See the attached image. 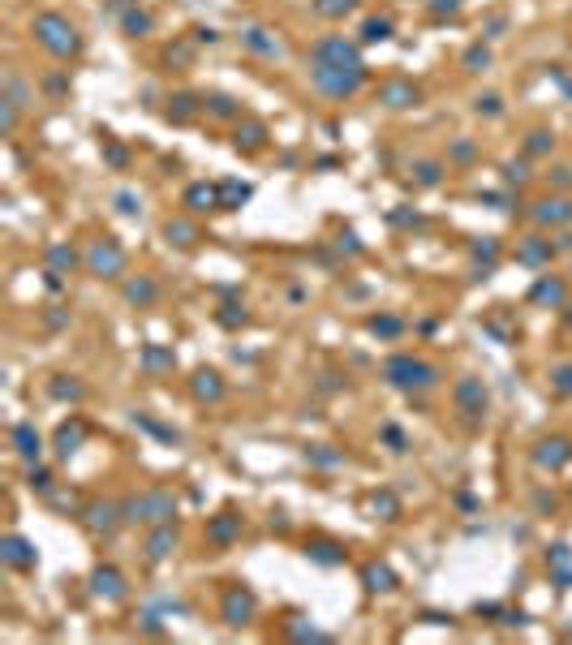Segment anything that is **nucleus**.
<instances>
[{
    "label": "nucleus",
    "mask_w": 572,
    "mask_h": 645,
    "mask_svg": "<svg viewBox=\"0 0 572 645\" xmlns=\"http://www.w3.org/2000/svg\"><path fill=\"white\" fill-rule=\"evenodd\" d=\"M551 254H555V245L551 241H542V237H530V245H521V258L525 267H542V262H551Z\"/></svg>",
    "instance_id": "a878e982"
},
{
    "label": "nucleus",
    "mask_w": 572,
    "mask_h": 645,
    "mask_svg": "<svg viewBox=\"0 0 572 645\" xmlns=\"http://www.w3.org/2000/svg\"><path fill=\"white\" fill-rule=\"evenodd\" d=\"M86 267H91V276H99V280H117L125 272V250L112 237H99L86 250Z\"/></svg>",
    "instance_id": "39448f33"
},
{
    "label": "nucleus",
    "mask_w": 572,
    "mask_h": 645,
    "mask_svg": "<svg viewBox=\"0 0 572 645\" xmlns=\"http://www.w3.org/2000/svg\"><path fill=\"white\" fill-rule=\"evenodd\" d=\"M293 637H297V641H323L327 632H319L315 624H310V628H305V624H297V628H293Z\"/></svg>",
    "instance_id": "3c124183"
},
{
    "label": "nucleus",
    "mask_w": 572,
    "mask_h": 645,
    "mask_svg": "<svg viewBox=\"0 0 572 645\" xmlns=\"http://www.w3.org/2000/svg\"><path fill=\"white\" fill-rule=\"evenodd\" d=\"M91 585H95V594L108 598V603L125 598V576H121L117 568H95V572H91Z\"/></svg>",
    "instance_id": "dca6fc26"
},
{
    "label": "nucleus",
    "mask_w": 572,
    "mask_h": 645,
    "mask_svg": "<svg viewBox=\"0 0 572 645\" xmlns=\"http://www.w3.org/2000/svg\"><path fill=\"white\" fill-rule=\"evenodd\" d=\"M241 43L254 52V57H263V61H280V57H284V43H280L272 30H263V26H245V30H241Z\"/></svg>",
    "instance_id": "9d476101"
},
{
    "label": "nucleus",
    "mask_w": 572,
    "mask_h": 645,
    "mask_svg": "<svg viewBox=\"0 0 572 645\" xmlns=\"http://www.w3.org/2000/svg\"><path fill=\"white\" fill-rule=\"evenodd\" d=\"M474 254H478V258H486V262H495V254H499V250H495V241L486 237L482 245H474Z\"/></svg>",
    "instance_id": "864d4df0"
},
{
    "label": "nucleus",
    "mask_w": 572,
    "mask_h": 645,
    "mask_svg": "<svg viewBox=\"0 0 572 645\" xmlns=\"http://www.w3.org/2000/svg\"><path fill=\"white\" fill-rule=\"evenodd\" d=\"M52 396H57V400H78L82 396V383H65V379H57V383H52Z\"/></svg>",
    "instance_id": "37998d69"
},
{
    "label": "nucleus",
    "mask_w": 572,
    "mask_h": 645,
    "mask_svg": "<svg viewBox=\"0 0 572 645\" xmlns=\"http://www.w3.org/2000/svg\"><path fill=\"white\" fill-rule=\"evenodd\" d=\"M370 508H375V512H383V521H396V516H400V504H396V495H392V491H379V495L370 499Z\"/></svg>",
    "instance_id": "e433bc0d"
},
{
    "label": "nucleus",
    "mask_w": 572,
    "mask_h": 645,
    "mask_svg": "<svg viewBox=\"0 0 572 645\" xmlns=\"http://www.w3.org/2000/svg\"><path fill=\"white\" fill-rule=\"evenodd\" d=\"M361 581H366L370 594H392V589H396V572L387 564H366V568H361Z\"/></svg>",
    "instance_id": "aec40b11"
},
{
    "label": "nucleus",
    "mask_w": 572,
    "mask_h": 645,
    "mask_svg": "<svg viewBox=\"0 0 572 645\" xmlns=\"http://www.w3.org/2000/svg\"><path fill=\"white\" fill-rule=\"evenodd\" d=\"M142 361H146V370H173V353H164V349H146L142 353Z\"/></svg>",
    "instance_id": "a19ab883"
},
{
    "label": "nucleus",
    "mask_w": 572,
    "mask_h": 645,
    "mask_svg": "<svg viewBox=\"0 0 572 645\" xmlns=\"http://www.w3.org/2000/svg\"><path fill=\"white\" fill-rule=\"evenodd\" d=\"M383 439L392 443V452H404V448H409V443H404V435H400L396 426H383Z\"/></svg>",
    "instance_id": "8fccbe9b"
},
{
    "label": "nucleus",
    "mask_w": 572,
    "mask_h": 645,
    "mask_svg": "<svg viewBox=\"0 0 572 645\" xmlns=\"http://www.w3.org/2000/svg\"><path fill=\"white\" fill-rule=\"evenodd\" d=\"M164 237L177 241V245H194V241H198V228L185 224V220H168V224H164Z\"/></svg>",
    "instance_id": "cd10ccee"
},
{
    "label": "nucleus",
    "mask_w": 572,
    "mask_h": 645,
    "mask_svg": "<svg viewBox=\"0 0 572 645\" xmlns=\"http://www.w3.org/2000/svg\"><path fill=\"white\" fill-rule=\"evenodd\" d=\"M568 327H572V306H568Z\"/></svg>",
    "instance_id": "052dcab7"
},
{
    "label": "nucleus",
    "mask_w": 572,
    "mask_h": 645,
    "mask_svg": "<svg viewBox=\"0 0 572 645\" xmlns=\"http://www.w3.org/2000/svg\"><path fill=\"white\" fill-rule=\"evenodd\" d=\"M305 555L315 559V564H323V568L344 564V547H340V542H327V538H319V542H305Z\"/></svg>",
    "instance_id": "4be33fe9"
},
{
    "label": "nucleus",
    "mask_w": 572,
    "mask_h": 645,
    "mask_svg": "<svg viewBox=\"0 0 572 645\" xmlns=\"http://www.w3.org/2000/svg\"><path fill=\"white\" fill-rule=\"evenodd\" d=\"M206 538H211L216 547L237 542V538H241V516H237V512H220V516H211V521H206Z\"/></svg>",
    "instance_id": "4468645a"
},
{
    "label": "nucleus",
    "mask_w": 572,
    "mask_h": 645,
    "mask_svg": "<svg viewBox=\"0 0 572 645\" xmlns=\"http://www.w3.org/2000/svg\"><path fill=\"white\" fill-rule=\"evenodd\" d=\"M460 65L465 69H469V74H482L486 65H491V47H482V43H474L469 52H465V57H460Z\"/></svg>",
    "instance_id": "c756f323"
},
{
    "label": "nucleus",
    "mask_w": 572,
    "mask_h": 645,
    "mask_svg": "<svg viewBox=\"0 0 572 645\" xmlns=\"http://www.w3.org/2000/svg\"><path fill=\"white\" fill-rule=\"evenodd\" d=\"M551 146H555V134H547V129H534V134H530V142H525V151H530V155H547Z\"/></svg>",
    "instance_id": "ea45409f"
},
{
    "label": "nucleus",
    "mask_w": 572,
    "mask_h": 645,
    "mask_svg": "<svg viewBox=\"0 0 572 645\" xmlns=\"http://www.w3.org/2000/svg\"><path fill=\"white\" fill-rule=\"evenodd\" d=\"M125 30H129V35H146V30H151V13L129 9V13H125Z\"/></svg>",
    "instance_id": "79ce46f5"
},
{
    "label": "nucleus",
    "mask_w": 572,
    "mask_h": 645,
    "mask_svg": "<svg viewBox=\"0 0 572 645\" xmlns=\"http://www.w3.org/2000/svg\"><path fill=\"white\" fill-rule=\"evenodd\" d=\"M443 9L452 13V9H456V0H435V13H443Z\"/></svg>",
    "instance_id": "13d9d810"
},
{
    "label": "nucleus",
    "mask_w": 572,
    "mask_h": 645,
    "mask_svg": "<svg viewBox=\"0 0 572 645\" xmlns=\"http://www.w3.org/2000/svg\"><path fill=\"white\" fill-rule=\"evenodd\" d=\"M474 108H478V112H486V117H499V112H503V99H499V95H478Z\"/></svg>",
    "instance_id": "c03bdc74"
},
{
    "label": "nucleus",
    "mask_w": 572,
    "mask_h": 645,
    "mask_svg": "<svg viewBox=\"0 0 572 645\" xmlns=\"http://www.w3.org/2000/svg\"><path fill=\"white\" fill-rule=\"evenodd\" d=\"M30 35H35V43L43 47V52H52V57H74V52L82 47V39H78V26L74 22H65L61 13H39L35 18V26H30Z\"/></svg>",
    "instance_id": "f257e3e1"
},
{
    "label": "nucleus",
    "mask_w": 572,
    "mask_h": 645,
    "mask_svg": "<svg viewBox=\"0 0 572 645\" xmlns=\"http://www.w3.org/2000/svg\"><path fill=\"white\" fill-rule=\"evenodd\" d=\"M534 220L538 224H572V202L568 198H547V202H538Z\"/></svg>",
    "instance_id": "6ab92c4d"
},
{
    "label": "nucleus",
    "mask_w": 572,
    "mask_h": 645,
    "mask_svg": "<svg viewBox=\"0 0 572 645\" xmlns=\"http://www.w3.org/2000/svg\"><path fill=\"white\" fill-rule=\"evenodd\" d=\"M310 78H315V86L323 95L344 99V95L361 91V82H366V65H344V69H336V65H310Z\"/></svg>",
    "instance_id": "20e7f679"
},
{
    "label": "nucleus",
    "mask_w": 572,
    "mask_h": 645,
    "mask_svg": "<svg viewBox=\"0 0 572 645\" xmlns=\"http://www.w3.org/2000/svg\"><path fill=\"white\" fill-rule=\"evenodd\" d=\"M418 185H439V164H418Z\"/></svg>",
    "instance_id": "09e8293b"
},
{
    "label": "nucleus",
    "mask_w": 572,
    "mask_h": 645,
    "mask_svg": "<svg viewBox=\"0 0 572 645\" xmlns=\"http://www.w3.org/2000/svg\"><path fill=\"white\" fill-rule=\"evenodd\" d=\"M452 400H456V409H460L465 417H478V413H486V388H482V379H474V374L456 379Z\"/></svg>",
    "instance_id": "6e6552de"
},
{
    "label": "nucleus",
    "mask_w": 572,
    "mask_h": 645,
    "mask_svg": "<svg viewBox=\"0 0 572 645\" xmlns=\"http://www.w3.org/2000/svg\"><path fill=\"white\" fill-rule=\"evenodd\" d=\"M206 103H211V112H216V117H237V108H233V99H228V95H211Z\"/></svg>",
    "instance_id": "49530a36"
},
{
    "label": "nucleus",
    "mask_w": 572,
    "mask_h": 645,
    "mask_svg": "<svg viewBox=\"0 0 572 645\" xmlns=\"http://www.w3.org/2000/svg\"><path fill=\"white\" fill-rule=\"evenodd\" d=\"M534 460H538V469H564L568 460H572V443L568 439H542L538 448H534Z\"/></svg>",
    "instance_id": "f8f14e48"
},
{
    "label": "nucleus",
    "mask_w": 572,
    "mask_h": 645,
    "mask_svg": "<svg viewBox=\"0 0 572 645\" xmlns=\"http://www.w3.org/2000/svg\"><path fill=\"white\" fill-rule=\"evenodd\" d=\"M9 439H13V452H18L22 460H39V452H43V439H39L35 422H18Z\"/></svg>",
    "instance_id": "2eb2a0df"
},
{
    "label": "nucleus",
    "mask_w": 572,
    "mask_h": 645,
    "mask_svg": "<svg viewBox=\"0 0 572 645\" xmlns=\"http://www.w3.org/2000/svg\"><path fill=\"white\" fill-rule=\"evenodd\" d=\"M173 551H177V525H173V521L155 525V533L146 538V559H151V564H160V559H168Z\"/></svg>",
    "instance_id": "ddd939ff"
},
{
    "label": "nucleus",
    "mask_w": 572,
    "mask_h": 645,
    "mask_svg": "<svg viewBox=\"0 0 572 645\" xmlns=\"http://www.w3.org/2000/svg\"><path fill=\"white\" fill-rule=\"evenodd\" d=\"M383 379L400 392H413V388H435L439 383V370L422 357H409V353H396L383 361Z\"/></svg>",
    "instance_id": "f03ea898"
},
{
    "label": "nucleus",
    "mask_w": 572,
    "mask_h": 645,
    "mask_svg": "<svg viewBox=\"0 0 572 645\" xmlns=\"http://www.w3.org/2000/svg\"><path fill=\"white\" fill-rule=\"evenodd\" d=\"M530 301H538V306H564V280L542 276V280L530 289Z\"/></svg>",
    "instance_id": "393cba45"
},
{
    "label": "nucleus",
    "mask_w": 572,
    "mask_h": 645,
    "mask_svg": "<svg viewBox=\"0 0 572 645\" xmlns=\"http://www.w3.org/2000/svg\"><path fill=\"white\" fill-rule=\"evenodd\" d=\"M323 448H327V443H323ZM310 460H315V465H340L344 452H310Z\"/></svg>",
    "instance_id": "603ef678"
},
{
    "label": "nucleus",
    "mask_w": 572,
    "mask_h": 645,
    "mask_svg": "<svg viewBox=\"0 0 572 645\" xmlns=\"http://www.w3.org/2000/svg\"><path fill=\"white\" fill-rule=\"evenodd\" d=\"M547 559H551V568H555V576H559V585L568 589V585H572V555H568V547H555V551H551Z\"/></svg>",
    "instance_id": "c85d7f7f"
},
{
    "label": "nucleus",
    "mask_w": 572,
    "mask_h": 645,
    "mask_svg": "<svg viewBox=\"0 0 572 645\" xmlns=\"http://www.w3.org/2000/svg\"><path fill=\"white\" fill-rule=\"evenodd\" d=\"M194 396H198V400H220V396H224V379H220L216 370H198V374H194Z\"/></svg>",
    "instance_id": "5701e85b"
},
{
    "label": "nucleus",
    "mask_w": 572,
    "mask_h": 645,
    "mask_svg": "<svg viewBox=\"0 0 572 645\" xmlns=\"http://www.w3.org/2000/svg\"><path fill=\"white\" fill-rule=\"evenodd\" d=\"M254 611H258V598L250 594L245 585H228V589H224V607H220L224 624L241 628V624H250V620H254Z\"/></svg>",
    "instance_id": "423d86ee"
},
{
    "label": "nucleus",
    "mask_w": 572,
    "mask_h": 645,
    "mask_svg": "<svg viewBox=\"0 0 572 645\" xmlns=\"http://www.w3.org/2000/svg\"><path fill=\"white\" fill-rule=\"evenodd\" d=\"M530 177V168H525V159H508V164H503V181H516V185H521Z\"/></svg>",
    "instance_id": "a18cd8bd"
},
{
    "label": "nucleus",
    "mask_w": 572,
    "mask_h": 645,
    "mask_svg": "<svg viewBox=\"0 0 572 645\" xmlns=\"http://www.w3.org/2000/svg\"><path fill=\"white\" fill-rule=\"evenodd\" d=\"M361 39H366V43L392 39V22H387V18H366V26H361Z\"/></svg>",
    "instance_id": "7c9ffc66"
},
{
    "label": "nucleus",
    "mask_w": 572,
    "mask_h": 645,
    "mask_svg": "<svg viewBox=\"0 0 572 645\" xmlns=\"http://www.w3.org/2000/svg\"><path fill=\"white\" fill-rule=\"evenodd\" d=\"M0 559H5L9 568H18V572H26V568H35V542H26L22 533H9L5 542H0Z\"/></svg>",
    "instance_id": "9b49d317"
},
{
    "label": "nucleus",
    "mask_w": 572,
    "mask_h": 645,
    "mask_svg": "<svg viewBox=\"0 0 572 645\" xmlns=\"http://www.w3.org/2000/svg\"><path fill=\"white\" fill-rule=\"evenodd\" d=\"M315 65H336V69H344V65H361V52H357V43H349V39L332 35V39H323V43L315 47Z\"/></svg>",
    "instance_id": "0eeeda50"
},
{
    "label": "nucleus",
    "mask_w": 572,
    "mask_h": 645,
    "mask_svg": "<svg viewBox=\"0 0 572 645\" xmlns=\"http://www.w3.org/2000/svg\"><path fill=\"white\" fill-rule=\"evenodd\" d=\"M370 332L392 340V336H400V332H404V322H400L396 314H375V318H370Z\"/></svg>",
    "instance_id": "2f4dec72"
},
{
    "label": "nucleus",
    "mask_w": 572,
    "mask_h": 645,
    "mask_svg": "<svg viewBox=\"0 0 572 645\" xmlns=\"http://www.w3.org/2000/svg\"><path fill=\"white\" fill-rule=\"evenodd\" d=\"M263 142H267V125L263 121H245V125L233 129V146L237 151H258Z\"/></svg>",
    "instance_id": "412c9836"
},
{
    "label": "nucleus",
    "mask_w": 572,
    "mask_h": 645,
    "mask_svg": "<svg viewBox=\"0 0 572 645\" xmlns=\"http://www.w3.org/2000/svg\"><path fill=\"white\" fill-rule=\"evenodd\" d=\"M82 439H86V426H82L78 417H74V422H65V426L57 430V456H61V460H69V456L82 448Z\"/></svg>",
    "instance_id": "a211bd4d"
},
{
    "label": "nucleus",
    "mask_w": 572,
    "mask_h": 645,
    "mask_svg": "<svg viewBox=\"0 0 572 645\" xmlns=\"http://www.w3.org/2000/svg\"><path fill=\"white\" fill-rule=\"evenodd\" d=\"M117 202H121V211H125V215H134V211H138V207H134V194H117Z\"/></svg>",
    "instance_id": "6e6d98bb"
},
{
    "label": "nucleus",
    "mask_w": 572,
    "mask_h": 645,
    "mask_svg": "<svg viewBox=\"0 0 572 645\" xmlns=\"http://www.w3.org/2000/svg\"><path fill=\"white\" fill-rule=\"evenodd\" d=\"M86 529L95 533V538H108L112 529H117V521H125V512H121V504H103V499H95V504H86Z\"/></svg>",
    "instance_id": "1a4fd4ad"
},
{
    "label": "nucleus",
    "mask_w": 572,
    "mask_h": 645,
    "mask_svg": "<svg viewBox=\"0 0 572 645\" xmlns=\"http://www.w3.org/2000/svg\"><path fill=\"white\" fill-rule=\"evenodd\" d=\"M26 487H30V491H52V473H47L43 465H30V469H26Z\"/></svg>",
    "instance_id": "58836bf2"
},
{
    "label": "nucleus",
    "mask_w": 572,
    "mask_h": 645,
    "mask_svg": "<svg viewBox=\"0 0 572 645\" xmlns=\"http://www.w3.org/2000/svg\"><path fill=\"white\" fill-rule=\"evenodd\" d=\"M155 293H160V289H155V280H151V276H138V280H129V284H125V301H134V306H151V301H155Z\"/></svg>",
    "instance_id": "bb28decb"
},
{
    "label": "nucleus",
    "mask_w": 572,
    "mask_h": 645,
    "mask_svg": "<svg viewBox=\"0 0 572 645\" xmlns=\"http://www.w3.org/2000/svg\"><path fill=\"white\" fill-rule=\"evenodd\" d=\"M452 155H456V159H474V146H469V142H456Z\"/></svg>",
    "instance_id": "5fc2aeb1"
},
{
    "label": "nucleus",
    "mask_w": 572,
    "mask_h": 645,
    "mask_svg": "<svg viewBox=\"0 0 572 645\" xmlns=\"http://www.w3.org/2000/svg\"><path fill=\"white\" fill-rule=\"evenodd\" d=\"M5 99H13L18 108H26V103H30V91H26V82H22L18 74H5Z\"/></svg>",
    "instance_id": "f704fd0d"
},
{
    "label": "nucleus",
    "mask_w": 572,
    "mask_h": 645,
    "mask_svg": "<svg viewBox=\"0 0 572 645\" xmlns=\"http://www.w3.org/2000/svg\"><path fill=\"white\" fill-rule=\"evenodd\" d=\"M551 388H555L559 396H572V361H564V366L551 370Z\"/></svg>",
    "instance_id": "4c0bfd02"
},
{
    "label": "nucleus",
    "mask_w": 572,
    "mask_h": 645,
    "mask_svg": "<svg viewBox=\"0 0 572 645\" xmlns=\"http://www.w3.org/2000/svg\"><path fill=\"white\" fill-rule=\"evenodd\" d=\"M185 207H189V211H211V207H220V185H189V190H185Z\"/></svg>",
    "instance_id": "b1692460"
},
{
    "label": "nucleus",
    "mask_w": 572,
    "mask_h": 645,
    "mask_svg": "<svg viewBox=\"0 0 572 645\" xmlns=\"http://www.w3.org/2000/svg\"><path fill=\"white\" fill-rule=\"evenodd\" d=\"M250 198V185H241V181H224L220 185V207H241Z\"/></svg>",
    "instance_id": "473e14b6"
},
{
    "label": "nucleus",
    "mask_w": 572,
    "mask_h": 645,
    "mask_svg": "<svg viewBox=\"0 0 572 645\" xmlns=\"http://www.w3.org/2000/svg\"><path fill=\"white\" fill-rule=\"evenodd\" d=\"M353 9H357V0H315V13H323V18H344Z\"/></svg>",
    "instance_id": "72a5a7b5"
},
{
    "label": "nucleus",
    "mask_w": 572,
    "mask_h": 645,
    "mask_svg": "<svg viewBox=\"0 0 572 645\" xmlns=\"http://www.w3.org/2000/svg\"><path fill=\"white\" fill-rule=\"evenodd\" d=\"M555 181H559V185L568 190V185H572V168H555Z\"/></svg>",
    "instance_id": "4d7b16f0"
},
{
    "label": "nucleus",
    "mask_w": 572,
    "mask_h": 645,
    "mask_svg": "<svg viewBox=\"0 0 572 645\" xmlns=\"http://www.w3.org/2000/svg\"><path fill=\"white\" fill-rule=\"evenodd\" d=\"M555 250H572V233H564V237L555 241Z\"/></svg>",
    "instance_id": "bf43d9fd"
},
{
    "label": "nucleus",
    "mask_w": 572,
    "mask_h": 645,
    "mask_svg": "<svg viewBox=\"0 0 572 645\" xmlns=\"http://www.w3.org/2000/svg\"><path fill=\"white\" fill-rule=\"evenodd\" d=\"M47 258H52V267H74V250L69 245H52Z\"/></svg>",
    "instance_id": "de8ad7c7"
},
{
    "label": "nucleus",
    "mask_w": 572,
    "mask_h": 645,
    "mask_svg": "<svg viewBox=\"0 0 572 645\" xmlns=\"http://www.w3.org/2000/svg\"><path fill=\"white\" fill-rule=\"evenodd\" d=\"M121 512H125L129 525H164V521L177 516V499L168 491H142V495L125 499Z\"/></svg>",
    "instance_id": "7ed1b4c3"
},
{
    "label": "nucleus",
    "mask_w": 572,
    "mask_h": 645,
    "mask_svg": "<svg viewBox=\"0 0 572 645\" xmlns=\"http://www.w3.org/2000/svg\"><path fill=\"white\" fill-rule=\"evenodd\" d=\"M194 112H198V99H194V95H177V99H173V108H168V117H173V121H189Z\"/></svg>",
    "instance_id": "c9c22d12"
},
{
    "label": "nucleus",
    "mask_w": 572,
    "mask_h": 645,
    "mask_svg": "<svg viewBox=\"0 0 572 645\" xmlns=\"http://www.w3.org/2000/svg\"><path fill=\"white\" fill-rule=\"evenodd\" d=\"M379 99L387 103V108H413V103H418V86H413V82H383L379 86Z\"/></svg>",
    "instance_id": "f3484780"
}]
</instances>
